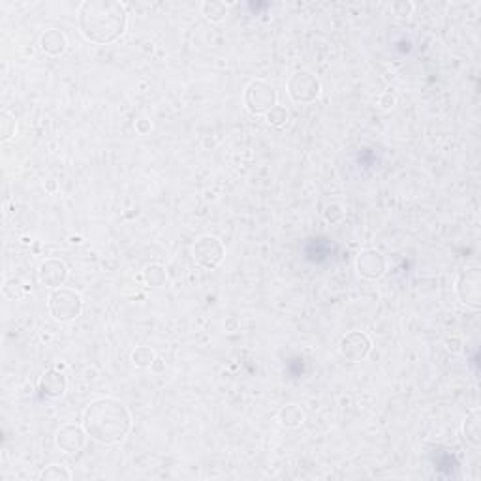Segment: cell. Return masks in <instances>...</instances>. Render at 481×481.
<instances>
[{
    "label": "cell",
    "mask_w": 481,
    "mask_h": 481,
    "mask_svg": "<svg viewBox=\"0 0 481 481\" xmlns=\"http://www.w3.org/2000/svg\"><path fill=\"white\" fill-rule=\"evenodd\" d=\"M40 480H72V472L68 468H64V466H58V464H49L46 470H41Z\"/></svg>",
    "instance_id": "cell-20"
},
{
    "label": "cell",
    "mask_w": 481,
    "mask_h": 481,
    "mask_svg": "<svg viewBox=\"0 0 481 481\" xmlns=\"http://www.w3.org/2000/svg\"><path fill=\"white\" fill-rule=\"evenodd\" d=\"M371 349H373L371 338L361 331H352L344 335L340 344H338V352L349 363H361L371 354Z\"/></svg>",
    "instance_id": "cell-9"
},
{
    "label": "cell",
    "mask_w": 481,
    "mask_h": 481,
    "mask_svg": "<svg viewBox=\"0 0 481 481\" xmlns=\"http://www.w3.org/2000/svg\"><path fill=\"white\" fill-rule=\"evenodd\" d=\"M385 269H387V262H385L384 254L374 248L363 250L355 259V271L365 281H380L385 275Z\"/></svg>",
    "instance_id": "cell-8"
},
{
    "label": "cell",
    "mask_w": 481,
    "mask_h": 481,
    "mask_svg": "<svg viewBox=\"0 0 481 481\" xmlns=\"http://www.w3.org/2000/svg\"><path fill=\"white\" fill-rule=\"evenodd\" d=\"M278 102L275 86L264 79L250 81L245 89V105L252 115H267Z\"/></svg>",
    "instance_id": "cell-4"
},
{
    "label": "cell",
    "mask_w": 481,
    "mask_h": 481,
    "mask_svg": "<svg viewBox=\"0 0 481 481\" xmlns=\"http://www.w3.org/2000/svg\"><path fill=\"white\" fill-rule=\"evenodd\" d=\"M155 361H156L155 352H153L150 348H147V346H139V348H136L132 352V363L136 365V367L150 368L153 365H155Z\"/></svg>",
    "instance_id": "cell-18"
},
{
    "label": "cell",
    "mask_w": 481,
    "mask_h": 481,
    "mask_svg": "<svg viewBox=\"0 0 481 481\" xmlns=\"http://www.w3.org/2000/svg\"><path fill=\"white\" fill-rule=\"evenodd\" d=\"M66 387H68V380L58 368H49L41 376L40 385H38V390L46 399H60L66 393Z\"/></svg>",
    "instance_id": "cell-12"
},
{
    "label": "cell",
    "mask_w": 481,
    "mask_h": 481,
    "mask_svg": "<svg viewBox=\"0 0 481 481\" xmlns=\"http://www.w3.org/2000/svg\"><path fill=\"white\" fill-rule=\"evenodd\" d=\"M15 132H18L15 117L12 113H8V111H2V136H0V139L6 143L15 136Z\"/></svg>",
    "instance_id": "cell-21"
},
{
    "label": "cell",
    "mask_w": 481,
    "mask_h": 481,
    "mask_svg": "<svg viewBox=\"0 0 481 481\" xmlns=\"http://www.w3.org/2000/svg\"><path fill=\"white\" fill-rule=\"evenodd\" d=\"M397 102V98L391 94V92H385L384 96L380 98V105L384 109H390V108H393V103Z\"/></svg>",
    "instance_id": "cell-25"
},
{
    "label": "cell",
    "mask_w": 481,
    "mask_h": 481,
    "mask_svg": "<svg viewBox=\"0 0 481 481\" xmlns=\"http://www.w3.org/2000/svg\"><path fill=\"white\" fill-rule=\"evenodd\" d=\"M321 91L320 81L310 72H295L288 81V94L293 102L312 103L318 100Z\"/></svg>",
    "instance_id": "cell-6"
},
{
    "label": "cell",
    "mask_w": 481,
    "mask_h": 481,
    "mask_svg": "<svg viewBox=\"0 0 481 481\" xmlns=\"http://www.w3.org/2000/svg\"><path fill=\"white\" fill-rule=\"evenodd\" d=\"M265 120L269 122L271 127L282 128V127H286L288 124V120H290V113H288L286 108H282V105H278V103H276L275 108L271 109L269 113L265 115Z\"/></svg>",
    "instance_id": "cell-19"
},
{
    "label": "cell",
    "mask_w": 481,
    "mask_h": 481,
    "mask_svg": "<svg viewBox=\"0 0 481 481\" xmlns=\"http://www.w3.org/2000/svg\"><path fill=\"white\" fill-rule=\"evenodd\" d=\"M86 430L83 425H64L57 432V446L64 453H79L86 444Z\"/></svg>",
    "instance_id": "cell-11"
},
{
    "label": "cell",
    "mask_w": 481,
    "mask_h": 481,
    "mask_svg": "<svg viewBox=\"0 0 481 481\" xmlns=\"http://www.w3.org/2000/svg\"><path fill=\"white\" fill-rule=\"evenodd\" d=\"M143 281L147 286L150 288H160L166 284L167 281V271L164 265L160 264H150L145 267L143 271Z\"/></svg>",
    "instance_id": "cell-16"
},
{
    "label": "cell",
    "mask_w": 481,
    "mask_h": 481,
    "mask_svg": "<svg viewBox=\"0 0 481 481\" xmlns=\"http://www.w3.org/2000/svg\"><path fill=\"white\" fill-rule=\"evenodd\" d=\"M47 309L57 321L77 320L83 312V297L74 290L57 288L47 297Z\"/></svg>",
    "instance_id": "cell-3"
},
{
    "label": "cell",
    "mask_w": 481,
    "mask_h": 481,
    "mask_svg": "<svg viewBox=\"0 0 481 481\" xmlns=\"http://www.w3.org/2000/svg\"><path fill=\"white\" fill-rule=\"evenodd\" d=\"M278 421H281V425L288 427V429H297V427H301L304 423V412L297 404H288V406L281 408Z\"/></svg>",
    "instance_id": "cell-15"
},
{
    "label": "cell",
    "mask_w": 481,
    "mask_h": 481,
    "mask_svg": "<svg viewBox=\"0 0 481 481\" xmlns=\"http://www.w3.org/2000/svg\"><path fill=\"white\" fill-rule=\"evenodd\" d=\"M344 217H346V211H344V207L340 205V203H331V205H327L326 211H323V218H326V222L329 224L342 222Z\"/></svg>",
    "instance_id": "cell-22"
},
{
    "label": "cell",
    "mask_w": 481,
    "mask_h": 481,
    "mask_svg": "<svg viewBox=\"0 0 481 481\" xmlns=\"http://www.w3.org/2000/svg\"><path fill=\"white\" fill-rule=\"evenodd\" d=\"M68 278V267L64 265V262L55 258H49L46 262H41L40 269H38V281L44 284V286L51 288V290H57V288H63L64 282Z\"/></svg>",
    "instance_id": "cell-10"
},
{
    "label": "cell",
    "mask_w": 481,
    "mask_h": 481,
    "mask_svg": "<svg viewBox=\"0 0 481 481\" xmlns=\"http://www.w3.org/2000/svg\"><path fill=\"white\" fill-rule=\"evenodd\" d=\"M412 10H413V6L410 4V2H397V4H393V12H395V15H401V18L410 15Z\"/></svg>",
    "instance_id": "cell-23"
},
{
    "label": "cell",
    "mask_w": 481,
    "mask_h": 481,
    "mask_svg": "<svg viewBox=\"0 0 481 481\" xmlns=\"http://www.w3.org/2000/svg\"><path fill=\"white\" fill-rule=\"evenodd\" d=\"M455 293H457L458 303L464 304L466 309L480 310L481 309V271L480 267L463 271L455 282Z\"/></svg>",
    "instance_id": "cell-5"
},
{
    "label": "cell",
    "mask_w": 481,
    "mask_h": 481,
    "mask_svg": "<svg viewBox=\"0 0 481 481\" xmlns=\"http://www.w3.org/2000/svg\"><path fill=\"white\" fill-rule=\"evenodd\" d=\"M40 49L49 57H60L68 49V38L63 30L49 29L40 36Z\"/></svg>",
    "instance_id": "cell-13"
},
{
    "label": "cell",
    "mask_w": 481,
    "mask_h": 481,
    "mask_svg": "<svg viewBox=\"0 0 481 481\" xmlns=\"http://www.w3.org/2000/svg\"><path fill=\"white\" fill-rule=\"evenodd\" d=\"M83 429L92 440L102 446H117L132 430V416L117 399L92 401L83 412Z\"/></svg>",
    "instance_id": "cell-2"
},
{
    "label": "cell",
    "mask_w": 481,
    "mask_h": 481,
    "mask_svg": "<svg viewBox=\"0 0 481 481\" xmlns=\"http://www.w3.org/2000/svg\"><path fill=\"white\" fill-rule=\"evenodd\" d=\"M47 190H49V192H53V190H55V179H51V183L47 184Z\"/></svg>",
    "instance_id": "cell-26"
},
{
    "label": "cell",
    "mask_w": 481,
    "mask_h": 481,
    "mask_svg": "<svg viewBox=\"0 0 481 481\" xmlns=\"http://www.w3.org/2000/svg\"><path fill=\"white\" fill-rule=\"evenodd\" d=\"M136 130H138L141 136H145V134H149L150 130H153V124H150L149 119H139L138 122H136Z\"/></svg>",
    "instance_id": "cell-24"
},
{
    "label": "cell",
    "mask_w": 481,
    "mask_h": 481,
    "mask_svg": "<svg viewBox=\"0 0 481 481\" xmlns=\"http://www.w3.org/2000/svg\"><path fill=\"white\" fill-rule=\"evenodd\" d=\"M77 25L85 40L108 46L127 32V6L111 0H86L77 10Z\"/></svg>",
    "instance_id": "cell-1"
},
{
    "label": "cell",
    "mask_w": 481,
    "mask_h": 481,
    "mask_svg": "<svg viewBox=\"0 0 481 481\" xmlns=\"http://www.w3.org/2000/svg\"><path fill=\"white\" fill-rule=\"evenodd\" d=\"M463 438L472 447L481 446V416L480 410L475 408L464 418L463 421Z\"/></svg>",
    "instance_id": "cell-14"
},
{
    "label": "cell",
    "mask_w": 481,
    "mask_h": 481,
    "mask_svg": "<svg viewBox=\"0 0 481 481\" xmlns=\"http://www.w3.org/2000/svg\"><path fill=\"white\" fill-rule=\"evenodd\" d=\"M192 254H194L195 264H200L205 269H214L222 264L226 248H224L222 240L214 235H203L195 240Z\"/></svg>",
    "instance_id": "cell-7"
},
{
    "label": "cell",
    "mask_w": 481,
    "mask_h": 481,
    "mask_svg": "<svg viewBox=\"0 0 481 481\" xmlns=\"http://www.w3.org/2000/svg\"><path fill=\"white\" fill-rule=\"evenodd\" d=\"M201 13L205 15L207 21L211 23H220L226 19V13H228V6L224 2H217V0H207L201 4Z\"/></svg>",
    "instance_id": "cell-17"
}]
</instances>
